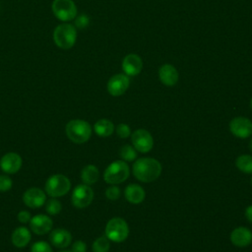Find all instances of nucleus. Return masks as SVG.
<instances>
[{
  "label": "nucleus",
  "instance_id": "f257e3e1",
  "mask_svg": "<svg viewBox=\"0 0 252 252\" xmlns=\"http://www.w3.org/2000/svg\"><path fill=\"white\" fill-rule=\"evenodd\" d=\"M133 174L141 182H152L161 173L160 162L153 158H141L133 163Z\"/></svg>",
  "mask_w": 252,
  "mask_h": 252
},
{
  "label": "nucleus",
  "instance_id": "f03ea898",
  "mask_svg": "<svg viewBox=\"0 0 252 252\" xmlns=\"http://www.w3.org/2000/svg\"><path fill=\"white\" fill-rule=\"evenodd\" d=\"M65 131L68 139L76 144L86 143L92 135L91 125L82 119L70 120L66 125Z\"/></svg>",
  "mask_w": 252,
  "mask_h": 252
},
{
  "label": "nucleus",
  "instance_id": "7ed1b4c3",
  "mask_svg": "<svg viewBox=\"0 0 252 252\" xmlns=\"http://www.w3.org/2000/svg\"><path fill=\"white\" fill-rule=\"evenodd\" d=\"M77 39V30L71 24H60L53 31L54 43L61 49H70Z\"/></svg>",
  "mask_w": 252,
  "mask_h": 252
},
{
  "label": "nucleus",
  "instance_id": "20e7f679",
  "mask_svg": "<svg viewBox=\"0 0 252 252\" xmlns=\"http://www.w3.org/2000/svg\"><path fill=\"white\" fill-rule=\"evenodd\" d=\"M130 174V169L126 161L115 160L111 162L103 172V179L106 183L116 185L124 182Z\"/></svg>",
  "mask_w": 252,
  "mask_h": 252
},
{
  "label": "nucleus",
  "instance_id": "39448f33",
  "mask_svg": "<svg viewBox=\"0 0 252 252\" xmlns=\"http://www.w3.org/2000/svg\"><path fill=\"white\" fill-rule=\"evenodd\" d=\"M44 188L47 195L53 198L61 197L70 191L71 181L67 176L63 174H53L46 180Z\"/></svg>",
  "mask_w": 252,
  "mask_h": 252
},
{
  "label": "nucleus",
  "instance_id": "423d86ee",
  "mask_svg": "<svg viewBox=\"0 0 252 252\" xmlns=\"http://www.w3.org/2000/svg\"><path fill=\"white\" fill-rule=\"evenodd\" d=\"M129 234L127 222L121 218H113L108 220L105 226V236L113 242H123Z\"/></svg>",
  "mask_w": 252,
  "mask_h": 252
},
{
  "label": "nucleus",
  "instance_id": "0eeeda50",
  "mask_svg": "<svg viewBox=\"0 0 252 252\" xmlns=\"http://www.w3.org/2000/svg\"><path fill=\"white\" fill-rule=\"evenodd\" d=\"M51 8L54 16L62 22H69L77 16V6L73 0H53Z\"/></svg>",
  "mask_w": 252,
  "mask_h": 252
},
{
  "label": "nucleus",
  "instance_id": "6e6552de",
  "mask_svg": "<svg viewBox=\"0 0 252 252\" xmlns=\"http://www.w3.org/2000/svg\"><path fill=\"white\" fill-rule=\"evenodd\" d=\"M94 199V191L87 184L77 185L71 196V201L74 207L77 209H84L88 207Z\"/></svg>",
  "mask_w": 252,
  "mask_h": 252
},
{
  "label": "nucleus",
  "instance_id": "1a4fd4ad",
  "mask_svg": "<svg viewBox=\"0 0 252 252\" xmlns=\"http://www.w3.org/2000/svg\"><path fill=\"white\" fill-rule=\"evenodd\" d=\"M131 141L135 150L140 153H148L154 146V139L151 133L145 129L135 130L131 135Z\"/></svg>",
  "mask_w": 252,
  "mask_h": 252
},
{
  "label": "nucleus",
  "instance_id": "9d476101",
  "mask_svg": "<svg viewBox=\"0 0 252 252\" xmlns=\"http://www.w3.org/2000/svg\"><path fill=\"white\" fill-rule=\"evenodd\" d=\"M229 130L237 138H248L252 135V122L246 117H235L229 122Z\"/></svg>",
  "mask_w": 252,
  "mask_h": 252
},
{
  "label": "nucleus",
  "instance_id": "9b49d317",
  "mask_svg": "<svg viewBox=\"0 0 252 252\" xmlns=\"http://www.w3.org/2000/svg\"><path fill=\"white\" fill-rule=\"evenodd\" d=\"M130 80L125 74H116L112 76L107 82V92L112 96L122 95L129 88Z\"/></svg>",
  "mask_w": 252,
  "mask_h": 252
},
{
  "label": "nucleus",
  "instance_id": "f8f14e48",
  "mask_svg": "<svg viewBox=\"0 0 252 252\" xmlns=\"http://www.w3.org/2000/svg\"><path fill=\"white\" fill-rule=\"evenodd\" d=\"M23 202L29 208L36 209L43 206L46 202V194L37 187L28 189L23 195Z\"/></svg>",
  "mask_w": 252,
  "mask_h": 252
},
{
  "label": "nucleus",
  "instance_id": "ddd939ff",
  "mask_svg": "<svg viewBox=\"0 0 252 252\" xmlns=\"http://www.w3.org/2000/svg\"><path fill=\"white\" fill-rule=\"evenodd\" d=\"M22 163L23 160L21 156L14 152L5 154L0 159L1 169L8 174H14L18 172L22 167Z\"/></svg>",
  "mask_w": 252,
  "mask_h": 252
},
{
  "label": "nucleus",
  "instance_id": "4468645a",
  "mask_svg": "<svg viewBox=\"0 0 252 252\" xmlns=\"http://www.w3.org/2000/svg\"><path fill=\"white\" fill-rule=\"evenodd\" d=\"M53 226L52 220L46 215H35L30 220V228L37 235H43L51 231Z\"/></svg>",
  "mask_w": 252,
  "mask_h": 252
},
{
  "label": "nucleus",
  "instance_id": "2eb2a0df",
  "mask_svg": "<svg viewBox=\"0 0 252 252\" xmlns=\"http://www.w3.org/2000/svg\"><path fill=\"white\" fill-rule=\"evenodd\" d=\"M143 68V61L141 57L135 53L127 54L122 60V70L128 77L137 76L141 73Z\"/></svg>",
  "mask_w": 252,
  "mask_h": 252
},
{
  "label": "nucleus",
  "instance_id": "dca6fc26",
  "mask_svg": "<svg viewBox=\"0 0 252 252\" xmlns=\"http://www.w3.org/2000/svg\"><path fill=\"white\" fill-rule=\"evenodd\" d=\"M178 72L171 64H163L158 69V79L166 87H173L178 82Z\"/></svg>",
  "mask_w": 252,
  "mask_h": 252
},
{
  "label": "nucleus",
  "instance_id": "f3484780",
  "mask_svg": "<svg viewBox=\"0 0 252 252\" xmlns=\"http://www.w3.org/2000/svg\"><path fill=\"white\" fill-rule=\"evenodd\" d=\"M230 241L237 247H246L252 242V232L244 226L236 227L230 233Z\"/></svg>",
  "mask_w": 252,
  "mask_h": 252
},
{
  "label": "nucleus",
  "instance_id": "a211bd4d",
  "mask_svg": "<svg viewBox=\"0 0 252 252\" xmlns=\"http://www.w3.org/2000/svg\"><path fill=\"white\" fill-rule=\"evenodd\" d=\"M49 240L56 248H66L71 244L72 235L65 228H55L50 232Z\"/></svg>",
  "mask_w": 252,
  "mask_h": 252
},
{
  "label": "nucleus",
  "instance_id": "6ab92c4d",
  "mask_svg": "<svg viewBox=\"0 0 252 252\" xmlns=\"http://www.w3.org/2000/svg\"><path fill=\"white\" fill-rule=\"evenodd\" d=\"M125 199L131 204H140L144 201L146 193L145 190L138 184H129L124 190Z\"/></svg>",
  "mask_w": 252,
  "mask_h": 252
},
{
  "label": "nucleus",
  "instance_id": "aec40b11",
  "mask_svg": "<svg viewBox=\"0 0 252 252\" xmlns=\"http://www.w3.org/2000/svg\"><path fill=\"white\" fill-rule=\"evenodd\" d=\"M32 238L31 231L25 227V226H19L16 229H14L11 239L14 246L18 248H24L26 247Z\"/></svg>",
  "mask_w": 252,
  "mask_h": 252
},
{
  "label": "nucleus",
  "instance_id": "412c9836",
  "mask_svg": "<svg viewBox=\"0 0 252 252\" xmlns=\"http://www.w3.org/2000/svg\"><path fill=\"white\" fill-rule=\"evenodd\" d=\"M99 171L98 168L94 164L86 165L81 171V179L84 184L92 185L98 180Z\"/></svg>",
  "mask_w": 252,
  "mask_h": 252
},
{
  "label": "nucleus",
  "instance_id": "4be33fe9",
  "mask_svg": "<svg viewBox=\"0 0 252 252\" xmlns=\"http://www.w3.org/2000/svg\"><path fill=\"white\" fill-rule=\"evenodd\" d=\"M94 130L95 134L99 137L105 138L110 136L114 131V125L113 123L105 118L97 120L94 125Z\"/></svg>",
  "mask_w": 252,
  "mask_h": 252
},
{
  "label": "nucleus",
  "instance_id": "5701e85b",
  "mask_svg": "<svg viewBox=\"0 0 252 252\" xmlns=\"http://www.w3.org/2000/svg\"><path fill=\"white\" fill-rule=\"evenodd\" d=\"M235 165L240 171L251 174L252 173V156H249V155L239 156L235 160Z\"/></svg>",
  "mask_w": 252,
  "mask_h": 252
},
{
  "label": "nucleus",
  "instance_id": "b1692460",
  "mask_svg": "<svg viewBox=\"0 0 252 252\" xmlns=\"http://www.w3.org/2000/svg\"><path fill=\"white\" fill-rule=\"evenodd\" d=\"M109 247V239L106 236L97 237L92 245V249L94 252H108Z\"/></svg>",
  "mask_w": 252,
  "mask_h": 252
},
{
  "label": "nucleus",
  "instance_id": "393cba45",
  "mask_svg": "<svg viewBox=\"0 0 252 252\" xmlns=\"http://www.w3.org/2000/svg\"><path fill=\"white\" fill-rule=\"evenodd\" d=\"M119 156L125 161H133L137 158V153L135 148L130 145H124L119 151Z\"/></svg>",
  "mask_w": 252,
  "mask_h": 252
},
{
  "label": "nucleus",
  "instance_id": "a878e982",
  "mask_svg": "<svg viewBox=\"0 0 252 252\" xmlns=\"http://www.w3.org/2000/svg\"><path fill=\"white\" fill-rule=\"evenodd\" d=\"M61 202L56 198H51L45 202V211L51 216L59 214L61 212Z\"/></svg>",
  "mask_w": 252,
  "mask_h": 252
},
{
  "label": "nucleus",
  "instance_id": "bb28decb",
  "mask_svg": "<svg viewBox=\"0 0 252 252\" xmlns=\"http://www.w3.org/2000/svg\"><path fill=\"white\" fill-rule=\"evenodd\" d=\"M31 252H52V248L45 241H36L32 244Z\"/></svg>",
  "mask_w": 252,
  "mask_h": 252
},
{
  "label": "nucleus",
  "instance_id": "cd10ccee",
  "mask_svg": "<svg viewBox=\"0 0 252 252\" xmlns=\"http://www.w3.org/2000/svg\"><path fill=\"white\" fill-rule=\"evenodd\" d=\"M120 189L116 185H111L105 190V197L110 201H115L120 197Z\"/></svg>",
  "mask_w": 252,
  "mask_h": 252
},
{
  "label": "nucleus",
  "instance_id": "c85d7f7f",
  "mask_svg": "<svg viewBox=\"0 0 252 252\" xmlns=\"http://www.w3.org/2000/svg\"><path fill=\"white\" fill-rule=\"evenodd\" d=\"M116 134L118 135L119 138H122V139H126L130 136L131 134V129L130 127L125 124V123H120L117 125L116 127Z\"/></svg>",
  "mask_w": 252,
  "mask_h": 252
},
{
  "label": "nucleus",
  "instance_id": "c756f323",
  "mask_svg": "<svg viewBox=\"0 0 252 252\" xmlns=\"http://www.w3.org/2000/svg\"><path fill=\"white\" fill-rule=\"evenodd\" d=\"M13 181L8 175H0V192H7L12 188Z\"/></svg>",
  "mask_w": 252,
  "mask_h": 252
},
{
  "label": "nucleus",
  "instance_id": "7c9ffc66",
  "mask_svg": "<svg viewBox=\"0 0 252 252\" xmlns=\"http://www.w3.org/2000/svg\"><path fill=\"white\" fill-rule=\"evenodd\" d=\"M72 252H86L87 244L82 240H77L72 244Z\"/></svg>",
  "mask_w": 252,
  "mask_h": 252
},
{
  "label": "nucleus",
  "instance_id": "2f4dec72",
  "mask_svg": "<svg viewBox=\"0 0 252 252\" xmlns=\"http://www.w3.org/2000/svg\"><path fill=\"white\" fill-rule=\"evenodd\" d=\"M18 220L21 222V223H27V222H30L31 219H32V216H31V213L29 211H21L19 212L18 216Z\"/></svg>",
  "mask_w": 252,
  "mask_h": 252
},
{
  "label": "nucleus",
  "instance_id": "473e14b6",
  "mask_svg": "<svg viewBox=\"0 0 252 252\" xmlns=\"http://www.w3.org/2000/svg\"><path fill=\"white\" fill-rule=\"evenodd\" d=\"M88 24H89V17H87L86 15H81L79 18L76 19V26L81 29L87 27Z\"/></svg>",
  "mask_w": 252,
  "mask_h": 252
},
{
  "label": "nucleus",
  "instance_id": "72a5a7b5",
  "mask_svg": "<svg viewBox=\"0 0 252 252\" xmlns=\"http://www.w3.org/2000/svg\"><path fill=\"white\" fill-rule=\"evenodd\" d=\"M245 217L252 223V205L248 206L246 208V210H245Z\"/></svg>",
  "mask_w": 252,
  "mask_h": 252
},
{
  "label": "nucleus",
  "instance_id": "f704fd0d",
  "mask_svg": "<svg viewBox=\"0 0 252 252\" xmlns=\"http://www.w3.org/2000/svg\"><path fill=\"white\" fill-rule=\"evenodd\" d=\"M249 149H250V151L252 152V139H251L250 142H249Z\"/></svg>",
  "mask_w": 252,
  "mask_h": 252
},
{
  "label": "nucleus",
  "instance_id": "c9c22d12",
  "mask_svg": "<svg viewBox=\"0 0 252 252\" xmlns=\"http://www.w3.org/2000/svg\"><path fill=\"white\" fill-rule=\"evenodd\" d=\"M60 252H72V251H70V250H62Z\"/></svg>",
  "mask_w": 252,
  "mask_h": 252
},
{
  "label": "nucleus",
  "instance_id": "e433bc0d",
  "mask_svg": "<svg viewBox=\"0 0 252 252\" xmlns=\"http://www.w3.org/2000/svg\"><path fill=\"white\" fill-rule=\"evenodd\" d=\"M250 107H251V109H252V98H251V100H250Z\"/></svg>",
  "mask_w": 252,
  "mask_h": 252
},
{
  "label": "nucleus",
  "instance_id": "4c0bfd02",
  "mask_svg": "<svg viewBox=\"0 0 252 252\" xmlns=\"http://www.w3.org/2000/svg\"><path fill=\"white\" fill-rule=\"evenodd\" d=\"M251 185H252V177H251Z\"/></svg>",
  "mask_w": 252,
  "mask_h": 252
}]
</instances>
